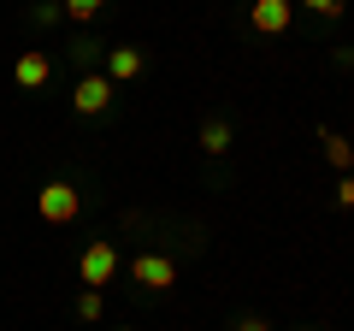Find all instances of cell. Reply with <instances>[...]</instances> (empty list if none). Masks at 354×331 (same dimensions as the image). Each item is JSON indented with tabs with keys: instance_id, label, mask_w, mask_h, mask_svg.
<instances>
[{
	"instance_id": "obj_1",
	"label": "cell",
	"mask_w": 354,
	"mask_h": 331,
	"mask_svg": "<svg viewBox=\"0 0 354 331\" xmlns=\"http://www.w3.org/2000/svg\"><path fill=\"white\" fill-rule=\"evenodd\" d=\"M36 213L48 219V225H71V219L83 213V190H77V184H65V178L41 184V190H36Z\"/></svg>"
},
{
	"instance_id": "obj_2",
	"label": "cell",
	"mask_w": 354,
	"mask_h": 331,
	"mask_svg": "<svg viewBox=\"0 0 354 331\" xmlns=\"http://www.w3.org/2000/svg\"><path fill=\"white\" fill-rule=\"evenodd\" d=\"M113 272H118V249H113L106 237H95V242L83 249V260H77V278H83V290H106Z\"/></svg>"
},
{
	"instance_id": "obj_3",
	"label": "cell",
	"mask_w": 354,
	"mask_h": 331,
	"mask_svg": "<svg viewBox=\"0 0 354 331\" xmlns=\"http://www.w3.org/2000/svg\"><path fill=\"white\" fill-rule=\"evenodd\" d=\"M113 89H118V83H113L106 71H83V77H77V95H71V107H77L83 118H101L106 107H113Z\"/></svg>"
},
{
	"instance_id": "obj_4",
	"label": "cell",
	"mask_w": 354,
	"mask_h": 331,
	"mask_svg": "<svg viewBox=\"0 0 354 331\" xmlns=\"http://www.w3.org/2000/svg\"><path fill=\"white\" fill-rule=\"evenodd\" d=\"M295 24V0H248V30L254 36H283Z\"/></svg>"
},
{
	"instance_id": "obj_5",
	"label": "cell",
	"mask_w": 354,
	"mask_h": 331,
	"mask_svg": "<svg viewBox=\"0 0 354 331\" xmlns=\"http://www.w3.org/2000/svg\"><path fill=\"white\" fill-rule=\"evenodd\" d=\"M12 83H18V89H48V83H53V53L48 48H24L12 60Z\"/></svg>"
},
{
	"instance_id": "obj_6",
	"label": "cell",
	"mask_w": 354,
	"mask_h": 331,
	"mask_svg": "<svg viewBox=\"0 0 354 331\" xmlns=\"http://www.w3.org/2000/svg\"><path fill=\"white\" fill-rule=\"evenodd\" d=\"M130 278H136L142 290H171L177 267H171V255H136V260H130Z\"/></svg>"
},
{
	"instance_id": "obj_7",
	"label": "cell",
	"mask_w": 354,
	"mask_h": 331,
	"mask_svg": "<svg viewBox=\"0 0 354 331\" xmlns=\"http://www.w3.org/2000/svg\"><path fill=\"white\" fill-rule=\"evenodd\" d=\"M142 71H148L142 48H106V77H113V83H136Z\"/></svg>"
},
{
	"instance_id": "obj_8",
	"label": "cell",
	"mask_w": 354,
	"mask_h": 331,
	"mask_svg": "<svg viewBox=\"0 0 354 331\" xmlns=\"http://www.w3.org/2000/svg\"><path fill=\"white\" fill-rule=\"evenodd\" d=\"M319 142H325V160L337 166V172H354V142L342 136V130H330V125H319Z\"/></svg>"
},
{
	"instance_id": "obj_9",
	"label": "cell",
	"mask_w": 354,
	"mask_h": 331,
	"mask_svg": "<svg viewBox=\"0 0 354 331\" xmlns=\"http://www.w3.org/2000/svg\"><path fill=\"white\" fill-rule=\"evenodd\" d=\"M225 148H230V125H225V118H207V125H201V154L218 160Z\"/></svg>"
},
{
	"instance_id": "obj_10",
	"label": "cell",
	"mask_w": 354,
	"mask_h": 331,
	"mask_svg": "<svg viewBox=\"0 0 354 331\" xmlns=\"http://www.w3.org/2000/svg\"><path fill=\"white\" fill-rule=\"evenodd\" d=\"M77 319H83V325H101V319H106V296L101 290H83V296H77Z\"/></svg>"
},
{
	"instance_id": "obj_11",
	"label": "cell",
	"mask_w": 354,
	"mask_h": 331,
	"mask_svg": "<svg viewBox=\"0 0 354 331\" xmlns=\"http://www.w3.org/2000/svg\"><path fill=\"white\" fill-rule=\"evenodd\" d=\"M65 18H77V24H88V18H101L106 12V0H59Z\"/></svg>"
},
{
	"instance_id": "obj_12",
	"label": "cell",
	"mask_w": 354,
	"mask_h": 331,
	"mask_svg": "<svg viewBox=\"0 0 354 331\" xmlns=\"http://www.w3.org/2000/svg\"><path fill=\"white\" fill-rule=\"evenodd\" d=\"M330 202H337L342 213L354 207V172H337V190H330Z\"/></svg>"
},
{
	"instance_id": "obj_13",
	"label": "cell",
	"mask_w": 354,
	"mask_h": 331,
	"mask_svg": "<svg viewBox=\"0 0 354 331\" xmlns=\"http://www.w3.org/2000/svg\"><path fill=\"white\" fill-rule=\"evenodd\" d=\"M295 6H307L313 18H342V6H348V0H295Z\"/></svg>"
},
{
	"instance_id": "obj_14",
	"label": "cell",
	"mask_w": 354,
	"mask_h": 331,
	"mask_svg": "<svg viewBox=\"0 0 354 331\" xmlns=\"http://www.w3.org/2000/svg\"><path fill=\"white\" fill-rule=\"evenodd\" d=\"M71 60L95 65V60H101V42H95V36H77V42H71Z\"/></svg>"
},
{
	"instance_id": "obj_15",
	"label": "cell",
	"mask_w": 354,
	"mask_h": 331,
	"mask_svg": "<svg viewBox=\"0 0 354 331\" xmlns=\"http://www.w3.org/2000/svg\"><path fill=\"white\" fill-rule=\"evenodd\" d=\"M59 12H65V6H53V0H41V6H36L30 18H36V24H59Z\"/></svg>"
},
{
	"instance_id": "obj_16",
	"label": "cell",
	"mask_w": 354,
	"mask_h": 331,
	"mask_svg": "<svg viewBox=\"0 0 354 331\" xmlns=\"http://www.w3.org/2000/svg\"><path fill=\"white\" fill-rule=\"evenodd\" d=\"M236 331H272L266 319H236Z\"/></svg>"
},
{
	"instance_id": "obj_17",
	"label": "cell",
	"mask_w": 354,
	"mask_h": 331,
	"mask_svg": "<svg viewBox=\"0 0 354 331\" xmlns=\"http://www.w3.org/2000/svg\"><path fill=\"white\" fill-rule=\"evenodd\" d=\"M118 331H136V325H118Z\"/></svg>"
}]
</instances>
